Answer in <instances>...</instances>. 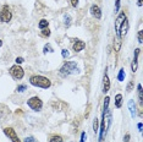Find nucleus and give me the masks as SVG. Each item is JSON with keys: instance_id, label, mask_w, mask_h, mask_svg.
Instances as JSON below:
<instances>
[{"instance_id": "nucleus-9", "label": "nucleus", "mask_w": 143, "mask_h": 142, "mask_svg": "<svg viewBox=\"0 0 143 142\" xmlns=\"http://www.w3.org/2000/svg\"><path fill=\"white\" fill-rule=\"evenodd\" d=\"M89 12H91V15H92L93 17H96L97 20L102 19V10H100V7H99L98 5L93 4L92 6H91V9H89Z\"/></svg>"}, {"instance_id": "nucleus-13", "label": "nucleus", "mask_w": 143, "mask_h": 142, "mask_svg": "<svg viewBox=\"0 0 143 142\" xmlns=\"http://www.w3.org/2000/svg\"><path fill=\"white\" fill-rule=\"evenodd\" d=\"M109 90H110V80H109L108 75L105 74L104 77H103V92L106 93V92H109Z\"/></svg>"}, {"instance_id": "nucleus-21", "label": "nucleus", "mask_w": 143, "mask_h": 142, "mask_svg": "<svg viewBox=\"0 0 143 142\" xmlns=\"http://www.w3.org/2000/svg\"><path fill=\"white\" fill-rule=\"evenodd\" d=\"M117 80L120 81V82H122L125 80V69H120L119 75H117Z\"/></svg>"}, {"instance_id": "nucleus-18", "label": "nucleus", "mask_w": 143, "mask_h": 142, "mask_svg": "<svg viewBox=\"0 0 143 142\" xmlns=\"http://www.w3.org/2000/svg\"><path fill=\"white\" fill-rule=\"evenodd\" d=\"M114 47H115V52H119V50H120V47H121V38L120 37H116Z\"/></svg>"}, {"instance_id": "nucleus-38", "label": "nucleus", "mask_w": 143, "mask_h": 142, "mask_svg": "<svg viewBox=\"0 0 143 142\" xmlns=\"http://www.w3.org/2000/svg\"><path fill=\"white\" fill-rule=\"evenodd\" d=\"M1 45H3V42H1V39H0V47H1Z\"/></svg>"}, {"instance_id": "nucleus-27", "label": "nucleus", "mask_w": 143, "mask_h": 142, "mask_svg": "<svg viewBox=\"0 0 143 142\" xmlns=\"http://www.w3.org/2000/svg\"><path fill=\"white\" fill-rule=\"evenodd\" d=\"M132 88H133V81L131 80V81L129 82L127 87H126V91H127V92H131V91H132Z\"/></svg>"}, {"instance_id": "nucleus-23", "label": "nucleus", "mask_w": 143, "mask_h": 142, "mask_svg": "<svg viewBox=\"0 0 143 142\" xmlns=\"http://www.w3.org/2000/svg\"><path fill=\"white\" fill-rule=\"evenodd\" d=\"M98 128H99V121H98V119L96 118L94 121H93V131H94V133L98 131Z\"/></svg>"}, {"instance_id": "nucleus-5", "label": "nucleus", "mask_w": 143, "mask_h": 142, "mask_svg": "<svg viewBox=\"0 0 143 142\" xmlns=\"http://www.w3.org/2000/svg\"><path fill=\"white\" fill-rule=\"evenodd\" d=\"M27 104L28 107L34 110V112H39L42 108H43V102L41 100V98H38V97H32V98H29L27 100Z\"/></svg>"}, {"instance_id": "nucleus-33", "label": "nucleus", "mask_w": 143, "mask_h": 142, "mask_svg": "<svg viewBox=\"0 0 143 142\" xmlns=\"http://www.w3.org/2000/svg\"><path fill=\"white\" fill-rule=\"evenodd\" d=\"M86 138H87V135H86V132H82V135H81V140H80V142H84V141H86Z\"/></svg>"}, {"instance_id": "nucleus-31", "label": "nucleus", "mask_w": 143, "mask_h": 142, "mask_svg": "<svg viewBox=\"0 0 143 142\" xmlns=\"http://www.w3.org/2000/svg\"><path fill=\"white\" fill-rule=\"evenodd\" d=\"M15 61H16V65H20V64H22V62L25 61V59H23V58H16Z\"/></svg>"}, {"instance_id": "nucleus-26", "label": "nucleus", "mask_w": 143, "mask_h": 142, "mask_svg": "<svg viewBox=\"0 0 143 142\" xmlns=\"http://www.w3.org/2000/svg\"><path fill=\"white\" fill-rule=\"evenodd\" d=\"M26 90H27V86L26 85H20L19 87H17V92H20V93H21V92H25Z\"/></svg>"}, {"instance_id": "nucleus-22", "label": "nucleus", "mask_w": 143, "mask_h": 142, "mask_svg": "<svg viewBox=\"0 0 143 142\" xmlns=\"http://www.w3.org/2000/svg\"><path fill=\"white\" fill-rule=\"evenodd\" d=\"M41 36H42V37H44V38L49 37V36H50V29H49V28H44V29H42Z\"/></svg>"}, {"instance_id": "nucleus-34", "label": "nucleus", "mask_w": 143, "mask_h": 142, "mask_svg": "<svg viewBox=\"0 0 143 142\" xmlns=\"http://www.w3.org/2000/svg\"><path fill=\"white\" fill-rule=\"evenodd\" d=\"M25 142H37L33 137H26L25 138Z\"/></svg>"}, {"instance_id": "nucleus-6", "label": "nucleus", "mask_w": 143, "mask_h": 142, "mask_svg": "<svg viewBox=\"0 0 143 142\" xmlns=\"http://www.w3.org/2000/svg\"><path fill=\"white\" fill-rule=\"evenodd\" d=\"M9 72H10V75L12 76V78H15V80H21L23 76H25V71H23V69L21 66H19V65L11 66Z\"/></svg>"}, {"instance_id": "nucleus-14", "label": "nucleus", "mask_w": 143, "mask_h": 142, "mask_svg": "<svg viewBox=\"0 0 143 142\" xmlns=\"http://www.w3.org/2000/svg\"><path fill=\"white\" fill-rule=\"evenodd\" d=\"M129 109L130 113H131V116L134 118V115H136V104H134V102L132 99L129 100Z\"/></svg>"}, {"instance_id": "nucleus-2", "label": "nucleus", "mask_w": 143, "mask_h": 142, "mask_svg": "<svg viewBox=\"0 0 143 142\" xmlns=\"http://www.w3.org/2000/svg\"><path fill=\"white\" fill-rule=\"evenodd\" d=\"M29 82H31V85L36 86V87H39V88H44V90L49 88L51 86V81L48 77H44V76H41V75L31 76Z\"/></svg>"}, {"instance_id": "nucleus-10", "label": "nucleus", "mask_w": 143, "mask_h": 142, "mask_svg": "<svg viewBox=\"0 0 143 142\" xmlns=\"http://www.w3.org/2000/svg\"><path fill=\"white\" fill-rule=\"evenodd\" d=\"M139 50L138 48L134 49V57H133V60H132V64H131V70L132 72H136L137 71V67H138V55H139Z\"/></svg>"}, {"instance_id": "nucleus-15", "label": "nucleus", "mask_w": 143, "mask_h": 142, "mask_svg": "<svg viewBox=\"0 0 143 142\" xmlns=\"http://www.w3.org/2000/svg\"><path fill=\"white\" fill-rule=\"evenodd\" d=\"M122 105V94H116L115 96V107L116 108H121Z\"/></svg>"}, {"instance_id": "nucleus-25", "label": "nucleus", "mask_w": 143, "mask_h": 142, "mask_svg": "<svg viewBox=\"0 0 143 142\" xmlns=\"http://www.w3.org/2000/svg\"><path fill=\"white\" fill-rule=\"evenodd\" d=\"M61 55H62V58H65V59H66V58H69L70 57L69 50H67V49H62V50H61Z\"/></svg>"}, {"instance_id": "nucleus-11", "label": "nucleus", "mask_w": 143, "mask_h": 142, "mask_svg": "<svg viewBox=\"0 0 143 142\" xmlns=\"http://www.w3.org/2000/svg\"><path fill=\"white\" fill-rule=\"evenodd\" d=\"M86 48V43L82 42V41H80V39H77V41H75V43L72 44V49H74L76 53L81 52V50H83Z\"/></svg>"}, {"instance_id": "nucleus-16", "label": "nucleus", "mask_w": 143, "mask_h": 142, "mask_svg": "<svg viewBox=\"0 0 143 142\" xmlns=\"http://www.w3.org/2000/svg\"><path fill=\"white\" fill-rule=\"evenodd\" d=\"M48 26H49V22L46 21L45 19H43L39 21V23H38V27L41 29H44V28H48Z\"/></svg>"}, {"instance_id": "nucleus-29", "label": "nucleus", "mask_w": 143, "mask_h": 142, "mask_svg": "<svg viewBox=\"0 0 143 142\" xmlns=\"http://www.w3.org/2000/svg\"><path fill=\"white\" fill-rule=\"evenodd\" d=\"M137 38H138V43H142L143 42V31H138Z\"/></svg>"}, {"instance_id": "nucleus-36", "label": "nucleus", "mask_w": 143, "mask_h": 142, "mask_svg": "<svg viewBox=\"0 0 143 142\" xmlns=\"http://www.w3.org/2000/svg\"><path fill=\"white\" fill-rule=\"evenodd\" d=\"M142 4H143L142 0H137V5H138V6H142Z\"/></svg>"}, {"instance_id": "nucleus-8", "label": "nucleus", "mask_w": 143, "mask_h": 142, "mask_svg": "<svg viewBox=\"0 0 143 142\" xmlns=\"http://www.w3.org/2000/svg\"><path fill=\"white\" fill-rule=\"evenodd\" d=\"M4 133L7 136V137L11 140L12 142H21V140L19 138V136H17V133H16V131H15L12 128H5L4 129Z\"/></svg>"}, {"instance_id": "nucleus-24", "label": "nucleus", "mask_w": 143, "mask_h": 142, "mask_svg": "<svg viewBox=\"0 0 143 142\" xmlns=\"http://www.w3.org/2000/svg\"><path fill=\"white\" fill-rule=\"evenodd\" d=\"M43 52H44V53H53L54 50H53V48L50 47V44L48 43V44H45V45H44V49H43Z\"/></svg>"}, {"instance_id": "nucleus-3", "label": "nucleus", "mask_w": 143, "mask_h": 142, "mask_svg": "<svg viewBox=\"0 0 143 142\" xmlns=\"http://www.w3.org/2000/svg\"><path fill=\"white\" fill-rule=\"evenodd\" d=\"M75 72H77V64L75 61H66L60 67L59 75L61 77H67V76H70L71 74H75Z\"/></svg>"}, {"instance_id": "nucleus-20", "label": "nucleus", "mask_w": 143, "mask_h": 142, "mask_svg": "<svg viewBox=\"0 0 143 142\" xmlns=\"http://www.w3.org/2000/svg\"><path fill=\"white\" fill-rule=\"evenodd\" d=\"M109 102H110V98H109V97H105V99H104V104H103V112L109 110Z\"/></svg>"}, {"instance_id": "nucleus-30", "label": "nucleus", "mask_w": 143, "mask_h": 142, "mask_svg": "<svg viewBox=\"0 0 143 142\" xmlns=\"http://www.w3.org/2000/svg\"><path fill=\"white\" fill-rule=\"evenodd\" d=\"M120 10V0H116L115 1V12H117Z\"/></svg>"}, {"instance_id": "nucleus-28", "label": "nucleus", "mask_w": 143, "mask_h": 142, "mask_svg": "<svg viewBox=\"0 0 143 142\" xmlns=\"http://www.w3.org/2000/svg\"><path fill=\"white\" fill-rule=\"evenodd\" d=\"M70 23H71V16H70V15H66V16H65V25H66V26H70Z\"/></svg>"}, {"instance_id": "nucleus-37", "label": "nucleus", "mask_w": 143, "mask_h": 142, "mask_svg": "<svg viewBox=\"0 0 143 142\" xmlns=\"http://www.w3.org/2000/svg\"><path fill=\"white\" fill-rule=\"evenodd\" d=\"M137 126H138V130H139V131H142V123H138V125H137Z\"/></svg>"}, {"instance_id": "nucleus-19", "label": "nucleus", "mask_w": 143, "mask_h": 142, "mask_svg": "<svg viewBox=\"0 0 143 142\" xmlns=\"http://www.w3.org/2000/svg\"><path fill=\"white\" fill-rule=\"evenodd\" d=\"M49 142H64L62 141V137L59 136V135H54V136H51Z\"/></svg>"}, {"instance_id": "nucleus-17", "label": "nucleus", "mask_w": 143, "mask_h": 142, "mask_svg": "<svg viewBox=\"0 0 143 142\" xmlns=\"http://www.w3.org/2000/svg\"><path fill=\"white\" fill-rule=\"evenodd\" d=\"M137 91H138V98H139V103L142 105L143 103V91H142V85L137 86Z\"/></svg>"}, {"instance_id": "nucleus-4", "label": "nucleus", "mask_w": 143, "mask_h": 142, "mask_svg": "<svg viewBox=\"0 0 143 142\" xmlns=\"http://www.w3.org/2000/svg\"><path fill=\"white\" fill-rule=\"evenodd\" d=\"M12 19V14H11V11H10L9 6L7 5H4L1 10H0V21L1 22H4V23H7L10 22Z\"/></svg>"}, {"instance_id": "nucleus-35", "label": "nucleus", "mask_w": 143, "mask_h": 142, "mask_svg": "<svg viewBox=\"0 0 143 142\" xmlns=\"http://www.w3.org/2000/svg\"><path fill=\"white\" fill-rule=\"evenodd\" d=\"M124 140H125V142H129V141H130V135H129V133H127V135L125 136Z\"/></svg>"}, {"instance_id": "nucleus-7", "label": "nucleus", "mask_w": 143, "mask_h": 142, "mask_svg": "<svg viewBox=\"0 0 143 142\" xmlns=\"http://www.w3.org/2000/svg\"><path fill=\"white\" fill-rule=\"evenodd\" d=\"M126 19H127V17H126V14H125V12H120V14L117 15V17H116V20H115V32H116V37H120V27H121V25H122V22H124Z\"/></svg>"}, {"instance_id": "nucleus-32", "label": "nucleus", "mask_w": 143, "mask_h": 142, "mask_svg": "<svg viewBox=\"0 0 143 142\" xmlns=\"http://www.w3.org/2000/svg\"><path fill=\"white\" fill-rule=\"evenodd\" d=\"M70 3H71V6H72V7H76V6L78 5V0H70Z\"/></svg>"}, {"instance_id": "nucleus-1", "label": "nucleus", "mask_w": 143, "mask_h": 142, "mask_svg": "<svg viewBox=\"0 0 143 142\" xmlns=\"http://www.w3.org/2000/svg\"><path fill=\"white\" fill-rule=\"evenodd\" d=\"M111 124V112L106 110L103 112V118H102V124H100V136H99V142H103L106 137L108 130L110 128Z\"/></svg>"}, {"instance_id": "nucleus-12", "label": "nucleus", "mask_w": 143, "mask_h": 142, "mask_svg": "<svg viewBox=\"0 0 143 142\" xmlns=\"http://www.w3.org/2000/svg\"><path fill=\"white\" fill-rule=\"evenodd\" d=\"M129 28H130V25H129V21H127V19L125 20L124 22H122V25H121L120 27V37H125L126 34H127V32H129Z\"/></svg>"}]
</instances>
